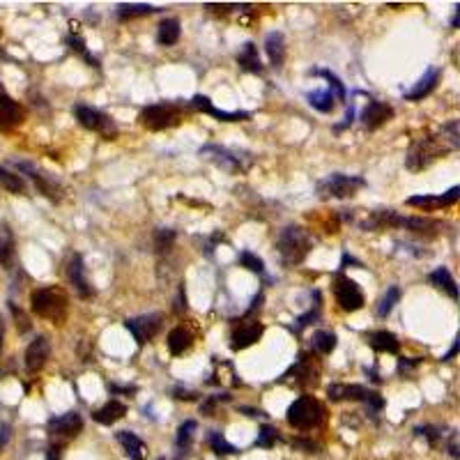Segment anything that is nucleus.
Listing matches in <instances>:
<instances>
[{"label": "nucleus", "mask_w": 460, "mask_h": 460, "mask_svg": "<svg viewBox=\"0 0 460 460\" xmlns=\"http://www.w3.org/2000/svg\"><path fill=\"white\" fill-rule=\"evenodd\" d=\"M458 147H460L458 120H449L447 124H442V129L438 133L421 136L409 145L407 157H405V166L409 171L419 173L423 169H428V166H433L438 159L454 152V150H458Z\"/></svg>", "instance_id": "nucleus-1"}, {"label": "nucleus", "mask_w": 460, "mask_h": 460, "mask_svg": "<svg viewBox=\"0 0 460 460\" xmlns=\"http://www.w3.org/2000/svg\"><path fill=\"white\" fill-rule=\"evenodd\" d=\"M313 249V235L304 225H286L276 237V251L286 267L302 265Z\"/></svg>", "instance_id": "nucleus-2"}, {"label": "nucleus", "mask_w": 460, "mask_h": 460, "mask_svg": "<svg viewBox=\"0 0 460 460\" xmlns=\"http://www.w3.org/2000/svg\"><path fill=\"white\" fill-rule=\"evenodd\" d=\"M67 295L55 286H44L32 290L30 295V308L32 313L44 317L48 322H63L67 315Z\"/></svg>", "instance_id": "nucleus-3"}, {"label": "nucleus", "mask_w": 460, "mask_h": 460, "mask_svg": "<svg viewBox=\"0 0 460 460\" xmlns=\"http://www.w3.org/2000/svg\"><path fill=\"white\" fill-rule=\"evenodd\" d=\"M198 155L212 162L214 166H219L225 173H247L251 166H254V155L244 152V150H232L225 145H216V143H207L198 150Z\"/></svg>", "instance_id": "nucleus-4"}, {"label": "nucleus", "mask_w": 460, "mask_h": 460, "mask_svg": "<svg viewBox=\"0 0 460 460\" xmlns=\"http://www.w3.org/2000/svg\"><path fill=\"white\" fill-rule=\"evenodd\" d=\"M286 419L292 428H297V431H313L324 421V407L315 396L304 394L292 400Z\"/></svg>", "instance_id": "nucleus-5"}, {"label": "nucleus", "mask_w": 460, "mask_h": 460, "mask_svg": "<svg viewBox=\"0 0 460 460\" xmlns=\"http://www.w3.org/2000/svg\"><path fill=\"white\" fill-rule=\"evenodd\" d=\"M317 380H320V364L315 362L313 353H299L295 364H292L279 378L281 384H288V387H292V389L315 387Z\"/></svg>", "instance_id": "nucleus-6"}, {"label": "nucleus", "mask_w": 460, "mask_h": 460, "mask_svg": "<svg viewBox=\"0 0 460 460\" xmlns=\"http://www.w3.org/2000/svg\"><path fill=\"white\" fill-rule=\"evenodd\" d=\"M184 118V111L175 102H159L145 106L138 115V122L150 131H164L171 127H178Z\"/></svg>", "instance_id": "nucleus-7"}, {"label": "nucleus", "mask_w": 460, "mask_h": 460, "mask_svg": "<svg viewBox=\"0 0 460 460\" xmlns=\"http://www.w3.org/2000/svg\"><path fill=\"white\" fill-rule=\"evenodd\" d=\"M327 396L331 403H341V400H357V403H364L371 414L382 412V407H384V398L378 391L362 387V384H329Z\"/></svg>", "instance_id": "nucleus-8"}, {"label": "nucleus", "mask_w": 460, "mask_h": 460, "mask_svg": "<svg viewBox=\"0 0 460 460\" xmlns=\"http://www.w3.org/2000/svg\"><path fill=\"white\" fill-rule=\"evenodd\" d=\"M364 187H366V180L362 175L331 173L315 184V191L320 198H353L357 191Z\"/></svg>", "instance_id": "nucleus-9"}, {"label": "nucleus", "mask_w": 460, "mask_h": 460, "mask_svg": "<svg viewBox=\"0 0 460 460\" xmlns=\"http://www.w3.org/2000/svg\"><path fill=\"white\" fill-rule=\"evenodd\" d=\"M74 115H77V120L83 129L95 131V133H99V136H104L106 140L118 138V124H115L111 115H106V113L97 111V108H92V106H86V104H79L77 108H74Z\"/></svg>", "instance_id": "nucleus-10"}, {"label": "nucleus", "mask_w": 460, "mask_h": 460, "mask_svg": "<svg viewBox=\"0 0 460 460\" xmlns=\"http://www.w3.org/2000/svg\"><path fill=\"white\" fill-rule=\"evenodd\" d=\"M334 297H336V304L346 313H355L359 308H364L362 288L357 286V281H353L346 274H336V279H334Z\"/></svg>", "instance_id": "nucleus-11"}, {"label": "nucleus", "mask_w": 460, "mask_h": 460, "mask_svg": "<svg viewBox=\"0 0 460 460\" xmlns=\"http://www.w3.org/2000/svg\"><path fill=\"white\" fill-rule=\"evenodd\" d=\"M46 431L51 435V440H55L58 445H67L72 438H77V435L83 431V416L77 412V409H72V412H65L60 416H51L46 423Z\"/></svg>", "instance_id": "nucleus-12"}, {"label": "nucleus", "mask_w": 460, "mask_h": 460, "mask_svg": "<svg viewBox=\"0 0 460 460\" xmlns=\"http://www.w3.org/2000/svg\"><path fill=\"white\" fill-rule=\"evenodd\" d=\"M14 166L23 175H28L32 182H35V187H37V191L41 196H46L48 200H53V203H60V200H63V187L58 184L55 178H51V175L44 173L41 169H37V166L30 164V162H14Z\"/></svg>", "instance_id": "nucleus-13"}, {"label": "nucleus", "mask_w": 460, "mask_h": 460, "mask_svg": "<svg viewBox=\"0 0 460 460\" xmlns=\"http://www.w3.org/2000/svg\"><path fill=\"white\" fill-rule=\"evenodd\" d=\"M162 322H164L162 313H145L138 317H127V320H124V327H127V331L131 334L138 346H145L147 341H152L157 334L162 331Z\"/></svg>", "instance_id": "nucleus-14"}, {"label": "nucleus", "mask_w": 460, "mask_h": 460, "mask_svg": "<svg viewBox=\"0 0 460 460\" xmlns=\"http://www.w3.org/2000/svg\"><path fill=\"white\" fill-rule=\"evenodd\" d=\"M263 334H265V324L258 320V317H242L230 336V348L235 350V353L247 350L254 346V343L261 341Z\"/></svg>", "instance_id": "nucleus-15"}, {"label": "nucleus", "mask_w": 460, "mask_h": 460, "mask_svg": "<svg viewBox=\"0 0 460 460\" xmlns=\"http://www.w3.org/2000/svg\"><path fill=\"white\" fill-rule=\"evenodd\" d=\"M405 216L398 214L396 210H373L366 212L362 221H357V225L364 232H378L387 228H403Z\"/></svg>", "instance_id": "nucleus-16"}, {"label": "nucleus", "mask_w": 460, "mask_h": 460, "mask_svg": "<svg viewBox=\"0 0 460 460\" xmlns=\"http://www.w3.org/2000/svg\"><path fill=\"white\" fill-rule=\"evenodd\" d=\"M67 279H70L74 292H77L81 299L95 297V288H92L90 281H88L86 265H83V256L81 254H74L70 258V263H67Z\"/></svg>", "instance_id": "nucleus-17"}, {"label": "nucleus", "mask_w": 460, "mask_h": 460, "mask_svg": "<svg viewBox=\"0 0 460 460\" xmlns=\"http://www.w3.org/2000/svg\"><path fill=\"white\" fill-rule=\"evenodd\" d=\"M189 108H194V111H200V113L212 115V118L221 120V122H244V120L251 118V113H249V111H221V108H216V106L212 104V99H210V97H205V95H196V97H191Z\"/></svg>", "instance_id": "nucleus-18"}, {"label": "nucleus", "mask_w": 460, "mask_h": 460, "mask_svg": "<svg viewBox=\"0 0 460 460\" xmlns=\"http://www.w3.org/2000/svg\"><path fill=\"white\" fill-rule=\"evenodd\" d=\"M23 120H26L23 106L0 90V131H12L19 124H23Z\"/></svg>", "instance_id": "nucleus-19"}, {"label": "nucleus", "mask_w": 460, "mask_h": 460, "mask_svg": "<svg viewBox=\"0 0 460 460\" xmlns=\"http://www.w3.org/2000/svg\"><path fill=\"white\" fill-rule=\"evenodd\" d=\"M458 198H460V187H451L447 194H442V196H428V194L412 196V198H407V205L419 207L423 212H435V210H442V207L456 205Z\"/></svg>", "instance_id": "nucleus-20"}, {"label": "nucleus", "mask_w": 460, "mask_h": 460, "mask_svg": "<svg viewBox=\"0 0 460 460\" xmlns=\"http://www.w3.org/2000/svg\"><path fill=\"white\" fill-rule=\"evenodd\" d=\"M391 118H394V108L384 102H378V99H371V102L366 104V108L362 111V124L364 129L368 131H375L380 129L382 124H387Z\"/></svg>", "instance_id": "nucleus-21"}, {"label": "nucleus", "mask_w": 460, "mask_h": 460, "mask_svg": "<svg viewBox=\"0 0 460 460\" xmlns=\"http://www.w3.org/2000/svg\"><path fill=\"white\" fill-rule=\"evenodd\" d=\"M48 357H51V343L46 336H37L26 350V371L30 375H37L46 366Z\"/></svg>", "instance_id": "nucleus-22"}, {"label": "nucleus", "mask_w": 460, "mask_h": 460, "mask_svg": "<svg viewBox=\"0 0 460 460\" xmlns=\"http://www.w3.org/2000/svg\"><path fill=\"white\" fill-rule=\"evenodd\" d=\"M403 228L409 230V232H414V235H421V237H435V235L447 232L451 228V223L428 219V216H405Z\"/></svg>", "instance_id": "nucleus-23"}, {"label": "nucleus", "mask_w": 460, "mask_h": 460, "mask_svg": "<svg viewBox=\"0 0 460 460\" xmlns=\"http://www.w3.org/2000/svg\"><path fill=\"white\" fill-rule=\"evenodd\" d=\"M440 79H442V70H440V67H428V72H426L423 77L414 83V88L407 90L403 97L407 99V102H421L423 97H428L431 92L438 88Z\"/></svg>", "instance_id": "nucleus-24"}, {"label": "nucleus", "mask_w": 460, "mask_h": 460, "mask_svg": "<svg viewBox=\"0 0 460 460\" xmlns=\"http://www.w3.org/2000/svg\"><path fill=\"white\" fill-rule=\"evenodd\" d=\"M265 51H267V58H270V65L274 67V70H283V63H286V39H283V32H279V30L267 32Z\"/></svg>", "instance_id": "nucleus-25"}, {"label": "nucleus", "mask_w": 460, "mask_h": 460, "mask_svg": "<svg viewBox=\"0 0 460 460\" xmlns=\"http://www.w3.org/2000/svg\"><path fill=\"white\" fill-rule=\"evenodd\" d=\"M368 341V346H371L375 353H380V355H398V350H400V341L396 334H391L387 329H380V331H371L366 336Z\"/></svg>", "instance_id": "nucleus-26"}, {"label": "nucleus", "mask_w": 460, "mask_h": 460, "mask_svg": "<svg viewBox=\"0 0 460 460\" xmlns=\"http://www.w3.org/2000/svg\"><path fill=\"white\" fill-rule=\"evenodd\" d=\"M115 440L120 442V447L124 449V456H127L129 460H143L145 458L147 447H145V442L140 440L136 433L120 431V433H115Z\"/></svg>", "instance_id": "nucleus-27"}, {"label": "nucleus", "mask_w": 460, "mask_h": 460, "mask_svg": "<svg viewBox=\"0 0 460 460\" xmlns=\"http://www.w3.org/2000/svg\"><path fill=\"white\" fill-rule=\"evenodd\" d=\"M124 414H127V405L113 398V400H108L104 407L95 409V412H92V419L102 426H113L115 421H120Z\"/></svg>", "instance_id": "nucleus-28"}, {"label": "nucleus", "mask_w": 460, "mask_h": 460, "mask_svg": "<svg viewBox=\"0 0 460 460\" xmlns=\"http://www.w3.org/2000/svg\"><path fill=\"white\" fill-rule=\"evenodd\" d=\"M237 65H239L244 72H251V74H263V72H265V65L261 63V55H258V46L254 44V41H247V44L239 48Z\"/></svg>", "instance_id": "nucleus-29"}, {"label": "nucleus", "mask_w": 460, "mask_h": 460, "mask_svg": "<svg viewBox=\"0 0 460 460\" xmlns=\"http://www.w3.org/2000/svg\"><path fill=\"white\" fill-rule=\"evenodd\" d=\"M14 232L7 223H0V265L5 270H12L14 265Z\"/></svg>", "instance_id": "nucleus-30"}, {"label": "nucleus", "mask_w": 460, "mask_h": 460, "mask_svg": "<svg viewBox=\"0 0 460 460\" xmlns=\"http://www.w3.org/2000/svg\"><path fill=\"white\" fill-rule=\"evenodd\" d=\"M428 281H431L438 290L447 292V295L454 299V302H458V286H456V279L451 276V272L447 270V267H438L435 272H431Z\"/></svg>", "instance_id": "nucleus-31"}, {"label": "nucleus", "mask_w": 460, "mask_h": 460, "mask_svg": "<svg viewBox=\"0 0 460 460\" xmlns=\"http://www.w3.org/2000/svg\"><path fill=\"white\" fill-rule=\"evenodd\" d=\"M313 306L308 308V311L304 315H299L295 324H292V331L295 334H302L306 327H311V324H315L317 320H320V313H322V299H320V290H313Z\"/></svg>", "instance_id": "nucleus-32"}, {"label": "nucleus", "mask_w": 460, "mask_h": 460, "mask_svg": "<svg viewBox=\"0 0 460 460\" xmlns=\"http://www.w3.org/2000/svg\"><path fill=\"white\" fill-rule=\"evenodd\" d=\"M157 12H162V7H155V5H147V3H120L118 10H115L120 21L136 19V16H150V14H157Z\"/></svg>", "instance_id": "nucleus-33"}, {"label": "nucleus", "mask_w": 460, "mask_h": 460, "mask_svg": "<svg viewBox=\"0 0 460 460\" xmlns=\"http://www.w3.org/2000/svg\"><path fill=\"white\" fill-rule=\"evenodd\" d=\"M180 35H182V28H180V21L178 19H164L159 23L157 28V41L162 46H173L180 41Z\"/></svg>", "instance_id": "nucleus-34"}, {"label": "nucleus", "mask_w": 460, "mask_h": 460, "mask_svg": "<svg viewBox=\"0 0 460 460\" xmlns=\"http://www.w3.org/2000/svg\"><path fill=\"white\" fill-rule=\"evenodd\" d=\"M191 346H194V336L189 334V329L175 327V329L169 331V350H171V355L180 357V355L187 353Z\"/></svg>", "instance_id": "nucleus-35"}, {"label": "nucleus", "mask_w": 460, "mask_h": 460, "mask_svg": "<svg viewBox=\"0 0 460 460\" xmlns=\"http://www.w3.org/2000/svg\"><path fill=\"white\" fill-rule=\"evenodd\" d=\"M308 74H311V77H320V79L327 81V83H329V88H327V90L334 95V99H336V102H341V104H346V99H348V90H346V86H343V81H341L331 70H311Z\"/></svg>", "instance_id": "nucleus-36"}, {"label": "nucleus", "mask_w": 460, "mask_h": 460, "mask_svg": "<svg viewBox=\"0 0 460 460\" xmlns=\"http://www.w3.org/2000/svg\"><path fill=\"white\" fill-rule=\"evenodd\" d=\"M306 99L317 113H331L334 108H336V99H334L329 90H313V92H308Z\"/></svg>", "instance_id": "nucleus-37"}, {"label": "nucleus", "mask_w": 460, "mask_h": 460, "mask_svg": "<svg viewBox=\"0 0 460 460\" xmlns=\"http://www.w3.org/2000/svg\"><path fill=\"white\" fill-rule=\"evenodd\" d=\"M339 346V339L334 331H327V329H317L313 334V350L320 355H331L334 350Z\"/></svg>", "instance_id": "nucleus-38"}, {"label": "nucleus", "mask_w": 460, "mask_h": 460, "mask_svg": "<svg viewBox=\"0 0 460 460\" xmlns=\"http://www.w3.org/2000/svg\"><path fill=\"white\" fill-rule=\"evenodd\" d=\"M65 41H67V46H70L74 53H79V55H81L83 60H86L90 67H97V70H99V60H97L95 55H90V51L86 48V39H83V37L79 35V32H74V30H72L70 35H67Z\"/></svg>", "instance_id": "nucleus-39"}, {"label": "nucleus", "mask_w": 460, "mask_h": 460, "mask_svg": "<svg viewBox=\"0 0 460 460\" xmlns=\"http://www.w3.org/2000/svg\"><path fill=\"white\" fill-rule=\"evenodd\" d=\"M0 187H3L5 191H10V194H16V196L26 194V182H23L21 175H16L7 169H0Z\"/></svg>", "instance_id": "nucleus-40"}, {"label": "nucleus", "mask_w": 460, "mask_h": 460, "mask_svg": "<svg viewBox=\"0 0 460 460\" xmlns=\"http://www.w3.org/2000/svg\"><path fill=\"white\" fill-rule=\"evenodd\" d=\"M207 445H210V449L214 451L216 456H235V454H239V449L232 447L219 431H210V435H207Z\"/></svg>", "instance_id": "nucleus-41"}, {"label": "nucleus", "mask_w": 460, "mask_h": 460, "mask_svg": "<svg viewBox=\"0 0 460 460\" xmlns=\"http://www.w3.org/2000/svg\"><path fill=\"white\" fill-rule=\"evenodd\" d=\"M400 302V288L398 286H391L387 292L382 295V299H380V304H378V317H389L391 315V311H394V306Z\"/></svg>", "instance_id": "nucleus-42"}, {"label": "nucleus", "mask_w": 460, "mask_h": 460, "mask_svg": "<svg viewBox=\"0 0 460 460\" xmlns=\"http://www.w3.org/2000/svg\"><path fill=\"white\" fill-rule=\"evenodd\" d=\"M414 433L419 435V438H426V440H428V445H431V447H440V445H445V442H447V435H449V433H442L440 426H431V423H426V426H416Z\"/></svg>", "instance_id": "nucleus-43"}, {"label": "nucleus", "mask_w": 460, "mask_h": 460, "mask_svg": "<svg viewBox=\"0 0 460 460\" xmlns=\"http://www.w3.org/2000/svg\"><path fill=\"white\" fill-rule=\"evenodd\" d=\"M175 237H178V232H175L173 228H159L155 232V251L159 256L162 254H169V251L173 249L175 244Z\"/></svg>", "instance_id": "nucleus-44"}, {"label": "nucleus", "mask_w": 460, "mask_h": 460, "mask_svg": "<svg viewBox=\"0 0 460 460\" xmlns=\"http://www.w3.org/2000/svg\"><path fill=\"white\" fill-rule=\"evenodd\" d=\"M276 442H281L279 431H276L274 426H270V423L261 426V431H258V438H256V447L258 449H272V447H276Z\"/></svg>", "instance_id": "nucleus-45"}, {"label": "nucleus", "mask_w": 460, "mask_h": 460, "mask_svg": "<svg viewBox=\"0 0 460 460\" xmlns=\"http://www.w3.org/2000/svg\"><path fill=\"white\" fill-rule=\"evenodd\" d=\"M237 263H239L242 267H247L249 272H254V274H258V276H265V263H263V258H258L254 251H239Z\"/></svg>", "instance_id": "nucleus-46"}, {"label": "nucleus", "mask_w": 460, "mask_h": 460, "mask_svg": "<svg viewBox=\"0 0 460 460\" xmlns=\"http://www.w3.org/2000/svg\"><path fill=\"white\" fill-rule=\"evenodd\" d=\"M196 428H198V423L194 421V419H187L184 421L180 428H178V449H180V454H184L189 447H191V440H194V433H196Z\"/></svg>", "instance_id": "nucleus-47"}, {"label": "nucleus", "mask_w": 460, "mask_h": 460, "mask_svg": "<svg viewBox=\"0 0 460 460\" xmlns=\"http://www.w3.org/2000/svg\"><path fill=\"white\" fill-rule=\"evenodd\" d=\"M423 357H400L398 359V375H403V378H412L416 368L421 366Z\"/></svg>", "instance_id": "nucleus-48"}, {"label": "nucleus", "mask_w": 460, "mask_h": 460, "mask_svg": "<svg viewBox=\"0 0 460 460\" xmlns=\"http://www.w3.org/2000/svg\"><path fill=\"white\" fill-rule=\"evenodd\" d=\"M225 400H230L228 394H214V396H207L203 403H200V414H205V416H214L216 412V405L219 403H225Z\"/></svg>", "instance_id": "nucleus-49"}, {"label": "nucleus", "mask_w": 460, "mask_h": 460, "mask_svg": "<svg viewBox=\"0 0 460 460\" xmlns=\"http://www.w3.org/2000/svg\"><path fill=\"white\" fill-rule=\"evenodd\" d=\"M10 311H12V315H14V320H16V327H19V331H21V334H26V331L30 329V322H28V317L23 315V311H21V308H16V304H12V302H10Z\"/></svg>", "instance_id": "nucleus-50"}, {"label": "nucleus", "mask_w": 460, "mask_h": 460, "mask_svg": "<svg viewBox=\"0 0 460 460\" xmlns=\"http://www.w3.org/2000/svg\"><path fill=\"white\" fill-rule=\"evenodd\" d=\"M353 122H355V104L350 102V106H348V113H346V118H343V122L334 124V131H343V129L353 127Z\"/></svg>", "instance_id": "nucleus-51"}, {"label": "nucleus", "mask_w": 460, "mask_h": 460, "mask_svg": "<svg viewBox=\"0 0 460 460\" xmlns=\"http://www.w3.org/2000/svg\"><path fill=\"white\" fill-rule=\"evenodd\" d=\"M292 447H295V449H304L306 454H315V451H317V445H315V442H311V440H302V438L292 440Z\"/></svg>", "instance_id": "nucleus-52"}, {"label": "nucleus", "mask_w": 460, "mask_h": 460, "mask_svg": "<svg viewBox=\"0 0 460 460\" xmlns=\"http://www.w3.org/2000/svg\"><path fill=\"white\" fill-rule=\"evenodd\" d=\"M63 447L65 445H58V442H53V445L48 447V451H46V460H63Z\"/></svg>", "instance_id": "nucleus-53"}, {"label": "nucleus", "mask_w": 460, "mask_h": 460, "mask_svg": "<svg viewBox=\"0 0 460 460\" xmlns=\"http://www.w3.org/2000/svg\"><path fill=\"white\" fill-rule=\"evenodd\" d=\"M237 409H239V412H247V416H251V419H258V416H261V419H267V416H270V414L265 412V409H256V407H244V405H242Z\"/></svg>", "instance_id": "nucleus-54"}, {"label": "nucleus", "mask_w": 460, "mask_h": 460, "mask_svg": "<svg viewBox=\"0 0 460 460\" xmlns=\"http://www.w3.org/2000/svg\"><path fill=\"white\" fill-rule=\"evenodd\" d=\"M173 396H175V398H178V400H194V398H196L198 394H196V391H191V389H184V387H178V389H175V391H173Z\"/></svg>", "instance_id": "nucleus-55"}, {"label": "nucleus", "mask_w": 460, "mask_h": 460, "mask_svg": "<svg viewBox=\"0 0 460 460\" xmlns=\"http://www.w3.org/2000/svg\"><path fill=\"white\" fill-rule=\"evenodd\" d=\"M111 394H136V387H118V384H106Z\"/></svg>", "instance_id": "nucleus-56"}, {"label": "nucleus", "mask_w": 460, "mask_h": 460, "mask_svg": "<svg viewBox=\"0 0 460 460\" xmlns=\"http://www.w3.org/2000/svg\"><path fill=\"white\" fill-rule=\"evenodd\" d=\"M7 440H10V426L3 423L0 426V451H3V447L7 445Z\"/></svg>", "instance_id": "nucleus-57"}, {"label": "nucleus", "mask_w": 460, "mask_h": 460, "mask_svg": "<svg viewBox=\"0 0 460 460\" xmlns=\"http://www.w3.org/2000/svg\"><path fill=\"white\" fill-rule=\"evenodd\" d=\"M348 265H357V267H364L359 261H355L353 256H348V254H343V261H341V270H346Z\"/></svg>", "instance_id": "nucleus-58"}, {"label": "nucleus", "mask_w": 460, "mask_h": 460, "mask_svg": "<svg viewBox=\"0 0 460 460\" xmlns=\"http://www.w3.org/2000/svg\"><path fill=\"white\" fill-rule=\"evenodd\" d=\"M175 308H178V313H182V308L187 311V295H184V288H180V297H178V304H175Z\"/></svg>", "instance_id": "nucleus-59"}, {"label": "nucleus", "mask_w": 460, "mask_h": 460, "mask_svg": "<svg viewBox=\"0 0 460 460\" xmlns=\"http://www.w3.org/2000/svg\"><path fill=\"white\" fill-rule=\"evenodd\" d=\"M456 355H458V339L454 341V346H451V350H449V353H447L445 357L440 359V362H451V359H454Z\"/></svg>", "instance_id": "nucleus-60"}, {"label": "nucleus", "mask_w": 460, "mask_h": 460, "mask_svg": "<svg viewBox=\"0 0 460 460\" xmlns=\"http://www.w3.org/2000/svg\"><path fill=\"white\" fill-rule=\"evenodd\" d=\"M366 375H368V378H371L375 384H380V382H382V378L378 375V371H375V368H371V371H368V368H366Z\"/></svg>", "instance_id": "nucleus-61"}, {"label": "nucleus", "mask_w": 460, "mask_h": 460, "mask_svg": "<svg viewBox=\"0 0 460 460\" xmlns=\"http://www.w3.org/2000/svg\"><path fill=\"white\" fill-rule=\"evenodd\" d=\"M157 460H166V458H157Z\"/></svg>", "instance_id": "nucleus-62"}, {"label": "nucleus", "mask_w": 460, "mask_h": 460, "mask_svg": "<svg viewBox=\"0 0 460 460\" xmlns=\"http://www.w3.org/2000/svg\"><path fill=\"white\" fill-rule=\"evenodd\" d=\"M0 35H3V30H0Z\"/></svg>", "instance_id": "nucleus-63"}]
</instances>
